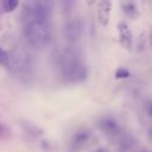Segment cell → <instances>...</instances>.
<instances>
[{"mask_svg": "<svg viewBox=\"0 0 152 152\" xmlns=\"http://www.w3.org/2000/svg\"><path fill=\"white\" fill-rule=\"evenodd\" d=\"M89 139H90V133L87 132V131H81V132H78L74 135L71 145L75 150H81V148L86 147Z\"/></svg>", "mask_w": 152, "mask_h": 152, "instance_id": "cell-7", "label": "cell"}, {"mask_svg": "<svg viewBox=\"0 0 152 152\" xmlns=\"http://www.w3.org/2000/svg\"><path fill=\"white\" fill-rule=\"evenodd\" d=\"M53 4L51 1L26 2L21 12L23 31L26 40L34 48H44L52 37L51 13Z\"/></svg>", "mask_w": 152, "mask_h": 152, "instance_id": "cell-1", "label": "cell"}, {"mask_svg": "<svg viewBox=\"0 0 152 152\" xmlns=\"http://www.w3.org/2000/svg\"><path fill=\"white\" fill-rule=\"evenodd\" d=\"M8 129L5 125L0 124V138H5V137H8Z\"/></svg>", "mask_w": 152, "mask_h": 152, "instance_id": "cell-12", "label": "cell"}, {"mask_svg": "<svg viewBox=\"0 0 152 152\" xmlns=\"http://www.w3.org/2000/svg\"><path fill=\"white\" fill-rule=\"evenodd\" d=\"M61 68L64 78L70 83H78L87 78L88 70L83 57L81 52L72 46H68L63 51Z\"/></svg>", "mask_w": 152, "mask_h": 152, "instance_id": "cell-2", "label": "cell"}, {"mask_svg": "<svg viewBox=\"0 0 152 152\" xmlns=\"http://www.w3.org/2000/svg\"><path fill=\"white\" fill-rule=\"evenodd\" d=\"M7 63H8V53L0 48V64L7 65Z\"/></svg>", "mask_w": 152, "mask_h": 152, "instance_id": "cell-11", "label": "cell"}, {"mask_svg": "<svg viewBox=\"0 0 152 152\" xmlns=\"http://www.w3.org/2000/svg\"><path fill=\"white\" fill-rule=\"evenodd\" d=\"M110 11H112V2L110 1H100L97 6V18L99 21L102 26H107L109 23V17H110Z\"/></svg>", "mask_w": 152, "mask_h": 152, "instance_id": "cell-5", "label": "cell"}, {"mask_svg": "<svg viewBox=\"0 0 152 152\" xmlns=\"http://www.w3.org/2000/svg\"><path fill=\"white\" fill-rule=\"evenodd\" d=\"M121 7H122V11L125 12V14L127 17H129L132 19L138 17V8H137V4L135 2L125 1V2H121Z\"/></svg>", "mask_w": 152, "mask_h": 152, "instance_id": "cell-8", "label": "cell"}, {"mask_svg": "<svg viewBox=\"0 0 152 152\" xmlns=\"http://www.w3.org/2000/svg\"><path fill=\"white\" fill-rule=\"evenodd\" d=\"M19 5L18 1H14V0H7V1H4L2 2V10L5 12H12L17 8V6Z\"/></svg>", "mask_w": 152, "mask_h": 152, "instance_id": "cell-10", "label": "cell"}, {"mask_svg": "<svg viewBox=\"0 0 152 152\" xmlns=\"http://www.w3.org/2000/svg\"><path fill=\"white\" fill-rule=\"evenodd\" d=\"M11 71L21 81H28L33 75V59L24 49L17 48L8 55V63Z\"/></svg>", "mask_w": 152, "mask_h": 152, "instance_id": "cell-3", "label": "cell"}, {"mask_svg": "<svg viewBox=\"0 0 152 152\" xmlns=\"http://www.w3.org/2000/svg\"><path fill=\"white\" fill-rule=\"evenodd\" d=\"M118 28H119V36H120V40H121L122 46L126 49H131L132 44H133V36H132L131 28L124 21L119 24Z\"/></svg>", "mask_w": 152, "mask_h": 152, "instance_id": "cell-6", "label": "cell"}, {"mask_svg": "<svg viewBox=\"0 0 152 152\" xmlns=\"http://www.w3.org/2000/svg\"><path fill=\"white\" fill-rule=\"evenodd\" d=\"M102 128L106 131L108 134H118L119 132V126L113 119H104L102 122Z\"/></svg>", "mask_w": 152, "mask_h": 152, "instance_id": "cell-9", "label": "cell"}, {"mask_svg": "<svg viewBox=\"0 0 152 152\" xmlns=\"http://www.w3.org/2000/svg\"><path fill=\"white\" fill-rule=\"evenodd\" d=\"M64 37L70 43H76L80 40L83 33V24L78 18H71L64 24Z\"/></svg>", "mask_w": 152, "mask_h": 152, "instance_id": "cell-4", "label": "cell"}, {"mask_svg": "<svg viewBox=\"0 0 152 152\" xmlns=\"http://www.w3.org/2000/svg\"><path fill=\"white\" fill-rule=\"evenodd\" d=\"M129 74H128V71L126 70V69H119L118 71H116V77L118 78H122V77H127Z\"/></svg>", "mask_w": 152, "mask_h": 152, "instance_id": "cell-13", "label": "cell"}]
</instances>
